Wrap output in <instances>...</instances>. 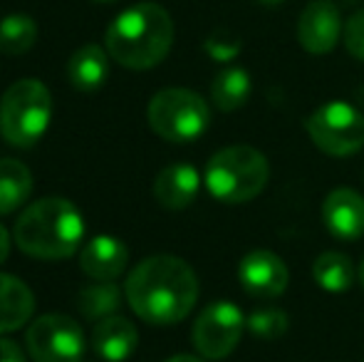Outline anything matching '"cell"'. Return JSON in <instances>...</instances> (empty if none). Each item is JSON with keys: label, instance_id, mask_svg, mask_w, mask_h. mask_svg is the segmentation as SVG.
I'll return each mask as SVG.
<instances>
[{"label": "cell", "instance_id": "obj_1", "mask_svg": "<svg viewBox=\"0 0 364 362\" xmlns=\"http://www.w3.org/2000/svg\"><path fill=\"white\" fill-rule=\"evenodd\" d=\"M129 308L149 325L181 323L198 300V278L176 256H149L127 275Z\"/></svg>", "mask_w": 364, "mask_h": 362}, {"label": "cell", "instance_id": "obj_2", "mask_svg": "<svg viewBox=\"0 0 364 362\" xmlns=\"http://www.w3.org/2000/svg\"><path fill=\"white\" fill-rule=\"evenodd\" d=\"M173 45V20L159 3H139L109 23L105 48L114 63L129 70L156 68Z\"/></svg>", "mask_w": 364, "mask_h": 362}, {"label": "cell", "instance_id": "obj_3", "mask_svg": "<svg viewBox=\"0 0 364 362\" xmlns=\"http://www.w3.org/2000/svg\"><path fill=\"white\" fill-rule=\"evenodd\" d=\"M85 238V218L70 198L48 196L30 203L15 223V243L23 253L43 261L75 256Z\"/></svg>", "mask_w": 364, "mask_h": 362}, {"label": "cell", "instance_id": "obj_4", "mask_svg": "<svg viewBox=\"0 0 364 362\" xmlns=\"http://www.w3.org/2000/svg\"><path fill=\"white\" fill-rule=\"evenodd\" d=\"M268 159L255 147L233 144L216 151L203 171L208 193L223 203H245L268 183Z\"/></svg>", "mask_w": 364, "mask_h": 362}, {"label": "cell", "instance_id": "obj_5", "mask_svg": "<svg viewBox=\"0 0 364 362\" xmlns=\"http://www.w3.org/2000/svg\"><path fill=\"white\" fill-rule=\"evenodd\" d=\"M53 119V95L40 80H18L0 100V132L20 149L35 147Z\"/></svg>", "mask_w": 364, "mask_h": 362}, {"label": "cell", "instance_id": "obj_6", "mask_svg": "<svg viewBox=\"0 0 364 362\" xmlns=\"http://www.w3.org/2000/svg\"><path fill=\"white\" fill-rule=\"evenodd\" d=\"M146 119L154 134L173 144H186L206 132L211 110L198 92L183 87H168L151 97L146 107Z\"/></svg>", "mask_w": 364, "mask_h": 362}, {"label": "cell", "instance_id": "obj_7", "mask_svg": "<svg viewBox=\"0 0 364 362\" xmlns=\"http://www.w3.org/2000/svg\"><path fill=\"white\" fill-rule=\"evenodd\" d=\"M312 144L330 156H352L364 147V115L350 102H327L307 117Z\"/></svg>", "mask_w": 364, "mask_h": 362}, {"label": "cell", "instance_id": "obj_8", "mask_svg": "<svg viewBox=\"0 0 364 362\" xmlns=\"http://www.w3.org/2000/svg\"><path fill=\"white\" fill-rule=\"evenodd\" d=\"M25 345L35 362H80L85 355V333L70 315L50 313L30 323Z\"/></svg>", "mask_w": 364, "mask_h": 362}, {"label": "cell", "instance_id": "obj_9", "mask_svg": "<svg viewBox=\"0 0 364 362\" xmlns=\"http://www.w3.org/2000/svg\"><path fill=\"white\" fill-rule=\"evenodd\" d=\"M245 318L240 308L230 300H216L198 313L191 330L193 348L206 360H223L240 343Z\"/></svg>", "mask_w": 364, "mask_h": 362}, {"label": "cell", "instance_id": "obj_10", "mask_svg": "<svg viewBox=\"0 0 364 362\" xmlns=\"http://www.w3.org/2000/svg\"><path fill=\"white\" fill-rule=\"evenodd\" d=\"M342 38V18L332 0H310L297 20V40L310 55H327Z\"/></svg>", "mask_w": 364, "mask_h": 362}, {"label": "cell", "instance_id": "obj_11", "mask_svg": "<svg viewBox=\"0 0 364 362\" xmlns=\"http://www.w3.org/2000/svg\"><path fill=\"white\" fill-rule=\"evenodd\" d=\"M288 266L273 251L255 248L240 258L238 280L253 298H278L288 288Z\"/></svg>", "mask_w": 364, "mask_h": 362}, {"label": "cell", "instance_id": "obj_12", "mask_svg": "<svg viewBox=\"0 0 364 362\" xmlns=\"http://www.w3.org/2000/svg\"><path fill=\"white\" fill-rule=\"evenodd\" d=\"M322 223L340 241H357L364 236V198L355 188H332L322 201Z\"/></svg>", "mask_w": 364, "mask_h": 362}, {"label": "cell", "instance_id": "obj_13", "mask_svg": "<svg viewBox=\"0 0 364 362\" xmlns=\"http://www.w3.org/2000/svg\"><path fill=\"white\" fill-rule=\"evenodd\" d=\"M201 188V174L196 166L178 161V164H168L154 179V198L168 211H181V208L191 206V201L198 196Z\"/></svg>", "mask_w": 364, "mask_h": 362}, {"label": "cell", "instance_id": "obj_14", "mask_svg": "<svg viewBox=\"0 0 364 362\" xmlns=\"http://www.w3.org/2000/svg\"><path fill=\"white\" fill-rule=\"evenodd\" d=\"M129 251L114 236H95L80 253L82 271L92 280H117L127 271Z\"/></svg>", "mask_w": 364, "mask_h": 362}, {"label": "cell", "instance_id": "obj_15", "mask_svg": "<svg viewBox=\"0 0 364 362\" xmlns=\"http://www.w3.org/2000/svg\"><path fill=\"white\" fill-rule=\"evenodd\" d=\"M139 343L134 323L122 315H109V318L97 320L92 330V348L107 362H124L132 358Z\"/></svg>", "mask_w": 364, "mask_h": 362}, {"label": "cell", "instance_id": "obj_16", "mask_svg": "<svg viewBox=\"0 0 364 362\" xmlns=\"http://www.w3.org/2000/svg\"><path fill=\"white\" fill-rule=\"evenodd\" d=\"M35 310V295L20 278L0 273V335L23 328Z\"/></svg>", "mask_w": 364, "mask_h": 362}, {"label": "cell", "instance_id": "obj_17", "mask_svg": "<svg viewBox=\"0 0 364 362\" xmlns=\"http://www.w3.org/2000/svg\"><path fill=\"white\" fill-rule=\"evenodd\" d=\"M70 85L80 92H97L109 78V53L100 45H82L68 63Z\"/></svg>", "mask_w": 364, "mask_h": 362}, {"label": "cell", "instance_id": "obj_18", "mask_svg": "<svg viewBox=\"0 0 364 362\" xmlns=\"http://www.w3.org/2000/svg\"><path fill=\"white\" fill-rule=\"evenodd\" d=\"M122 298H127L122 293V288L114 280H95V283H87L77 290V310L82 313V318L87 320H102L117 315L122 305Z\"/></svg>", "mask_w": 364, "mask_h": 362}, {"label": "cell", "instance_id": "obj_19", "mask_svg": "<svg viewBox=\"0 0 364 362\" xmlns=\"http://www.w3.org/2000/svg\"><path fill=\"white\" fill-rule=\"evenodd\" d=\"M33 193V174L18 159H0V216L13 213Z\"/></svg>", "mask_w": 364, "mask_h": 362}, {"label": "cell", "instance_id": "obj_20", "mask_svg": "<svg viewBox=\"0 0 364 362\" xmlns=\"http://www.w3.org/2000/svg\"><path fill=\"white\" fill-rule=\"evenodd\" d=\"M312 278L327 293H345L355 283V266L345 253L327 251L320 253L312 263Z\"/></svg>", "mask_w": 364, "mask_h": 362}, {"label": "cell", "instance_id": "obj_21", "mask_svg": "<svg viewBox=\"0 0 364 362\" xmlns=\"http://www.w3.org/2000/svg\"><path fill=\"white\" fill-rule=\"evenodd\" d=\"M250 90V75L243 68H225L213 78L211 100L220 112H235L248 102Z\"/></svg>", "mask_w": 364, "mask_h": 362}, {"label": "cell", "instance_id": "obj_22", "mask_svg": "<svg viewBox=\"0 0 364 362\" xmlns=\"http://www.w3.org/2000/svg\"><path fill=\"white\" fill-rule=\"evenodd\" d=\"M38 40V23L25 13H10L0 20V53L25 55Z\"/></svg>", "mask_w": 364, "mask_h": 362}, {"label": "cell", "instance_id": "obj_23", "mask_svg": "<svg viewBox=\"0 0 364 362\" xmlns=\"http://www.w3.org/2000/svg\"><path fill=\"white\" fill-rule=\"evenodd\" d=\"M245 328H248L255 338L275 340L288 330V315H285L280 308H260L248 315Z\"/></svg>", "mask_w": 364, "mask_h": 362}, {"label": "cell", "instance_id": "obj_24", "mask_svg": "<svg viewBox=\"0 0 364 362\" xmlns=\"http://www.w3.org/2000/svg\"><path fill=\"white\" fill-rule=\"evenodd\" d=\"M203 48H206V53L211 55L213 60H218V63H228V60L238 58L243 43L238 40V35L228 33V30H216V33H211L206 38Z\"/></svg>", "mask_w": 364, "mask_h": 362}, {"label": "cell", "instance_id": "obj_25", "mask_svg": "<svg viewBox=\"0 0 364 362\" xmlns=\"http://www.w3.org/2000/svg\"><path fill=\"white\" fill-rule=\"evenodd\" d=\"M345 45L352 58L364 63V10H357L345 23Z\"/></svg>", "mask_w": 364, "mask_h": 362}, {"label": "cell", "instance_id": "obj_26", "mask_svg": "<svg viewBox=\"0 0 364 362\" xmlns=\"http://www.w3.org/2000/svg\"><path fill=\"white\" fill-rule=\"evenodd\" d=\"M0 362H28L25 353L20 350V345H15L13 340H0Z\"/></svg>", "mask_w": 364, "mask_h": 362}, {"label": "cell", "instance_id": "obj_27", "mask_svg": "<svg viewBox=\"0 0 364 362\" xmlns=\"http://www.w3.org/2000/svg\"><path fill=\"white\" fill-rule=\"evenodd\" d=\"M8 253H10V233H8V228L0 223V263H5Z\"/></svg>", "mask_w": 364, "mask_h": 362}, {"label": "cell", "instance_id": "obj_28", "mask_svg": "<svg viewBox=\"0 0 364 362\" xmlns=\"http://www.w3.org/2000/svg\"><path fill=\"white\" fill-rule=\"evenodd\" d=\"M166 362H203L201 358H193V355H173Z\"/></svg>", "mask_w": 364, "mask_h": 362}, {"label": "cell", "instance_id": "obj_29", "mask_svg": "<svg viewBox=\"0 0 364 362\" xmlns=\"http://www.w3.org/2000/svg\"><path fill=\"white\" fill-rule=\"evenodd\" d=\"M255 3H260V5H280V3H285V0H255Z\"/></svg>", "mask_w": 364, "mask_h": 362}, {"label": "cell", "instance_id": "obj_30", "mask_svg": "<svg viewBox=\"0 0 364 362\" xmlns=\"http://www.w3.org/2000/svg\"><path fill=\"white\" fill-rule=\"evenodd\" d=\"M360 280H362V288H364V261H362V266H360Z\"/></svg>", "mask_w": 364, "mask_h": 362}, {"label": "cell", "instance_id": "obj_31", "mask_svg": "<svg viewBox=\"0 0 364 362\" xmlns=\"http://www.w3.org/2000/svg\"><path fill=\"white\" fill-rule=\"evenodd\" d=\"M97 3H114V0H97Z\"/></svg>", "mask_w": 364, "mask_h": 362}]
</instances>
